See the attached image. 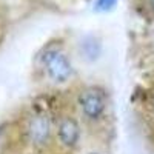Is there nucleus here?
<instances>
[{
	"instance_id": "f257e3e1",
	"label": "nucleus",
	"mask_w": 154,
	"mask_h": 154,
	"mask_svg": "<svg viewBox=\"0 0 154 154\" xmlns=\"http://www.w3.org/2000/svg\"><path fill=\"white\" fill-rule=\"evenodd\" d=\"M75 109L83 125L102 128L111 117V97L108 89L100 83L82 86L75 96Z\"/></svg>"
},
{
	"instance_id": "f03ea898",
	"label": "nucleus",
	"mask_w": 154,
	"mask_h": 154,
	"mask_svg": "<svg viewBox=\"0 0 154 154\" xmlns=\"http://www.w3.org/2000/svg\"><path fill=\"white\" fill-rule=\"evenodd\" d=\"M35 60L38 72L53 85H65L75 75L72 59L65 49V43L59 40L45 43L38 51Z\"/></svg>"
},
{
	"instance_id": "7ed1b4c3",
	"label": "nucleus",
	"mask_w": 154,
	"mask_h": 154,
	"mask_svg": "<svg viewBox=\"0 0 154 154\" xmlns=\"http://www.w3.org/2000/svg\"><path fill=\"white\" fill-rule=\"evenodd\" d=\"M25 142L34 149L48 148L54 139V120L49 112L43 109H34L25 119L23 126Z\"/></svg>"
},
{
	"instance_id": "20e7f679",
	"label": "nucleus",
	"mask_w": 154,
	"mask_h": 154,
	"mask_svg": "<svg viewBox=\"0 0 154 154\" xmlns=\"http://www.w3.org/2000/svg\"><path fill=\"white\" fill-rule=\"evenodd\" d=\"M54 140L66 152L75 151L82 142V122L77 116L65 112L54 123Z\"/></svg>"
},
{
	"instance_id": "39448f33",
	"label": "nucleus",
	"mask_w": 154,
	"mask_h": 154,
	"mask_svg": "<svg viewBox=\"0 0 154 154\" xmlns=\"http://www.w3.org/2000/svg\"><path fill=\"white\" fill-rule=\"evenodd\" d=\"M139 114L149 136V140L154 143V79L143 88V93H140Z\"/></svg>"
},
{
	"instance_id": "423d86ee",
	"label": "nucleus",
	"mask_w": 154,
	"mask_h": 154,
	"mask_svg": "<svg viewBox=\"0 0 154 154\" xmlns=\"http://www.w3.org/2000/svg\"><path fill=\"white\" fill-rule=\"evenodd\" d=\"M51 3H57V5H72V3H77L79 0H48Z\"/></svg>"
},
{
	"instance_id": "0eeeda50",
	"label": "nucleus",
	"mask_w": 154,
	"mask_h": 154,
	"mask_svg": "<svg viewBox=\"0 0 154 154\" xmlns=\"http://www.w3.org/2000/svg\"><path fill=\"white\" fill-rule=\"evenodd\" d=\"M85 154H103V152H102V151H88Z\"/></svg>"
},
{
	"instance_id": "6e6552de",
	"label": "nucleus",
	"mask_w": 154,
	"mask_h": 154,
	"mask_svg": "<svg viewBox=\"0 0 154 154\" xmlns=\"http://www.w3.org/2000/svg\"><path fill=\"white\" fill-rule=\"evenodd\" d=\"M148 3H149V8L154 11V0H148Z\"/></svg>"
}]
</instances>
